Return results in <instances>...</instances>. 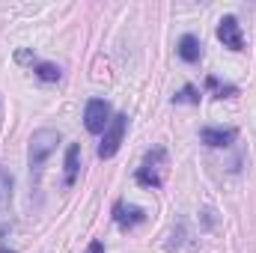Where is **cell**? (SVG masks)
Instances as JSON below:
<instances>
[{
    "instance_id": "17",
    "label": "cell",
    "mask_w": 256,
    "mask_h": 253,
    "mask_svg": "<svg viewBox=\"0 0 256 253\" xmlns=\"http://www.w3.org/2000/svg\"><path fill=\"white\" fill-rule=\"evenodd\" d=\"M0 253H15V250H6V248H3V244H0Z\"/></svg>"
},
{
    "instance_id": "1",
    "label": "cell",
    "mask_w": 256,
    "mask_h": 253,
    "mask_svg": "<svg viewBox=\"0 0 256 253\" xmlns=\"http://www.w3.org/2000/svg\"><path fill=\"white\" fill-rule=\"evenodd\" d=\"M57 146H60V131L57 128H39V131H33L30 149H27V167H30L33 179L42 176V167H45V161L51 158V152Z\"/></svg>"
},
{
    "instance_id": "16",
    "label": "cell",
    "mask_w": 256,
    "mask_h": 253,
    "mask_svg": "<svg viewBox=\"0 0 256 253\" xmlns=\"http://www.w3.org/2000/svg\"><path fill=\"white\" fill-rule=\"evenodd\" d=\"M86 253H104V244H102V242H92V244H90V250Z\"/></svg>"
},
{
    "instance_id": "10",
    "label": "cell",
    "mask_w": 256,
    "mask_h": 253,
    "mask_svg": "<svg viewBox=\"0 0 256 253\" xmlns=\"http://www.w3.org/2000/svg\"><path fill=\"white\" fill-rule=\"evenodd\" d=\"M176 54H179L185 63H200V57H202V45H200L196 36L185 33V36L179 39V45H176Z\"/></svg>"
},
{
    "instance_id": "11",
    "label": "cell",
    "mask_w": 256,
    "mask_h": 253,
    "mask_svg": "<svg viewBox=\"0 0 256 253\" xmlns=\"http://www.w3.org/2000/svg\"><path fill=\"white\" fill-rule=\"evenodd\" d=\"M33 74H36L39 80H45V84H54V80H60L63 68H60L57 63H36L33 66Z\"/></svg>"
},
{
    "instance_id": "7",
    "label": "cell",
    "mask_w": 256,
    "mask_h": 253,
    "mask_svg": "<svg viewBox=\"0 0 256 253\" xmlns=\"http://www.w3.org/2000/svg\"><path fill=\"white\" fill-rule=\"evenodd\" d=\"M200 140L206 143V146H212V149H226V146H232V140H236V128H200Z\"/></svg>"
},
{
    "instance_id": "9",
    "label": "cell",
    "mask_w": 256,
    "mask_h": 253,
    "mask_svg": "<svg viewBox=\"0 0 256 253\" xmlns=\"http://www.w3.org/2000/svg\"><path fill=\"white\" fill-rule=\"evenodd\" d=\"M12 190H15V176L9 167H0V218L9 214L12 208Z\"/></svg>"
},
{
    "instance_id": "14",
    "label": "cell",
    "mask_w": 256,
    "mask_h": 253,
    "mask_svg": "<svg viewBox=\"0 0 256 253\" xmlns=\"http://www.w3.org/2000/svg\"><path fill=\"white\" fill-rule=\"evenodd\" d=\"M182 102H188V104H200V90H196V86H185V90H179V92L173 96V104H182Z\"/></svg>"
},
{
    "instance_id": "13",
    "label": "cell",
    "mask_w": 256,
    "mask_h": 253,
    "mask_svg": "<svg viewBox=\"0 0 256 253\" xmlns=\"http://www.w3.org/2000/svg\"><path fill=\"white\" fill-rule=\"evenodd\" d=\"M185 244V220H179L170 232V242H167V250H179Z\"/></svg>"
},
{
    "instance_id": "3",
    "label": "cell",
    "mask_w": 256,
    "mask_h": 253,
    "mask_svg": "<svg viewBox=\"0 0 256 253\" xmlns=\"http://www.w3.org/2000/svg\"><path fill=\"white\" fill-rule=\"evenodd\" d=\"M126 128H128V116L126 114H116V116L110 120V126L104 128L102 143H98V158H102V161H108V158H114V155L120 152L122 137H126Z\"/></svg>"
},
{
    "instance_id": "4",
    "label": "cell",
    "mask_w": 256,
    "mask_h": 253,
    "mask_svg": "<svg viewBox=\"0 0 256 253\" xmlns=\"http://www.w3.org/2000/svg\"><path fill=\"white\" fill-rule=\"evenodd\" d=\"M110 104L104 98H90L84 108V126L90 134H104V128L110 126Z\"/></svg>"
},
{
    "instance_id": "2",
    "label": "cell",
    "mask_w": 256,
    "mask_h": 253,
    "mask_svg": "<svg viewBox=\"0 0 256 253\" xmlns=\"http://www.w3.org/2000/svg\"><path fill=\"white\" fill-rule=\"evenodd\" d=\"M164 167H167V149L164 146H155L152 152H146L143 164L137 167V185L143 188H161L164 185Z\"/></svg>"
},
{
    "instance_id": "12",
    "label": "cell",
    "mask_w": 256,
    "mask_h": 253,
    "mask_svg": "<svg viewBox=\"0 0 256 253\" xmlns=\"http://www.w3.org/2000/svg\"><path fill=\"white\" fill-rule=\"evenodd\" d=\"M206 86L214 90V98H232V96L238 92V86H232V84H220L218 78H206Z\"/></svg>"
},
{
    "instance_id": "8",
    "label": "cell",
    "mask_w": 256,
    "mask_h": 253,
    "mask_svg": "<svg viewBox=\"0 0 256 253\" xmlns=\"http://www.w3.org/2000/svg\"><path fill=\"white\" fill-rule=\"evenodd\" d=\"M63 167H66L63 185H66V188H72V185H74V179H78V170H80V143H68Z\"/></svg>"
},
{
    "instance_id": "15",
    "label": "cell",
    "mask_w": 256,
    "mask_h": 253,
    "mask_svg": "<svg viewBox=\"0 0 256 253\" xmlns=\"http://www.w3.org/2000/svg\"><path fill=\"white\" fill-rule=\"evenodd\" d=\"M15 60H18V63H33V66H36V57H33L30 51H24V48H21V51L15 54Z\"/></svg>"
},
{
    "instance_id": "5",
    "label": "cell",
    "mask_w": 256,
    "mask_h": 253,
    "mask_svg": "<svg viewBox=\"0 0 256 253\" xmlns=\"http://www.w3.org/2000/svg\"><path fill=\"white\" fill-rule=\"evenodd\" d=\"M218 39L230 51H244V36H242V24H238L236 15H224L218 21Z\"/></svg>"
},
{
    "instance_id": "6",
    "label": "cell",
    "mask_w": 256,
    "mask_h": 253,
    "mask_svg": "<svg viewBox=\"0 0 256 253\" xmlns=\"http://www.w3.org/2000/svg\"><path fill=\"white\" fill-rule=\"evenodd\" d=\"M114 220L122 226V230H134L146 220V212L140 206H131V202H116L114 206Z\"/></svg>"
}]
</instances>
